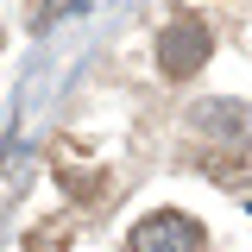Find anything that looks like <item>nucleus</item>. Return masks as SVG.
I'll return each instance as SVG.
<instances>
[{"label":"nucleus","mask_w":252,"mask_h":252,"mask_svg":"<svg viewBox=\"0 0 252 252\" xmlns=\"http://www.w3.org/2000/svg\"><path fill=\"white\" fill-rule=\"evenodd\" d=\"M208 51H215V38H208L202 19H189V13H177L170 26L158 32V69H164V76H177V82L195 76V69L208 63Z\"/></svg>","instance_id":"nucleus-1"},{"label":"nucleus","mask_w":252,"mask_h":252,"mask_svg":"<svg viewBox=\"0 0 252 252\" xmlns=\"http://www.w3.org/2000/svg\"><path fill=\"white\" fill-rule=\"evenodd\" d=\"M202 246V220L177 215V208H158L126 233V252H195Z\"/></svg>","instance_id":"nucleus-2"}]
</instances>
